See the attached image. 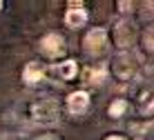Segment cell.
<instances>
[{
	"label": "cell",
	"mask_w": 154,
	"mask_h": 140,
	"mask_svg": "<svg viewBox=\"0 0 154 140\" xmlns=\"http://www.w3.org/2000/svg\"><path fill=\"white\" fill-rule=\"evenodd\" d=\"M139 67L141 60L134 51H121L107 62V73L121 85H132L139 76Z\"/></svg>",
	"instance_id": "1"
},
{
	"label": "cell",
	"mask_w": 154,
	"mask_h": 140,
	"mask_svg": "<svg viewBox=\"0 0 154 140\" xmlns=\"http://www.w3.org/2000/svg\"><path fill=\"white\" fill-rule=\"evenodd\" d=\"M27 118L31 122H36V125L51 127L60 118V105H58V100L49 98V96L34 98L27 102Z\"/></svg>",
	"instance_id": "2"
},
{
	"label": "cell",
	"mask_w": 154,
	"mask_h": 140,
	"mask_svg": "<svg viewBox=\"0 0 154 140\" xmlns=\"http://www.w3.org/2000/svg\"><path fill=\"white\" fill-rule=\"evenodd\" d=\"M136 38H139V27L132 18H121L119 22L112 27V36L109 42L114 45L116 51H132L136 47Z\"/></svg>",
	"instance_id": "3"
},
{
	"label": "cell",
	"mask_w": 154,
	"mask_h": 140,
	"mask_svg": "<svg viewBox=\"0 0 154 140\" xmlns=\"http://www.w3.org/2000/svg\"><path fill=\"white\" fill-rule=\"evenodd\" d=\"M83 51L89 56H103L109 49V31L105 27H92L83 34Z\"/></svg>",
	"instance_id": "4"
},
{
	"label": "cell",
	"mask_w": 154,
	"mask_h": 140,
	"mask_svg": "<svg viewBox=\"0 0 154 140\" xmlns=\"http://www.w3.org/2000/svg\"><path fill=\"white\" fill-rule=\"evenodd\" d=\"M38 51L40 56H45L47 60H63L67 53V40L63 38L60 34H56V31H49V34H45L42 38L38 40Z\"/></svg>",
	"instance_id": "5"
},
{
	"label": "cell",
	"mask_w": 154,
	"mask_h": 140,
	"mask_svg": "<svg viewBox=\"0 0 154 140\" xmlns=\"http://www.w3.org/2000/svg\"><path fill=\"white\" fill-rule=\"evenodd\" d=\"M130 87H132L130 96H132V100L139 102L141 116H145L147 120H150V118H152V107H154V102H152V85L143 82V80H134Z\"/></svg>",
	"instance_id": "6"
},
{
	"label": "cell",
	"mask_w": 154,
	"mask_h": 140,
	"mask_svg": "<svg viewBox=\"0 0 154 140\" xmlns=\"http://www.w3.org/2000/svg\"><path fill=\"white\" fill-rule=\"evenodd\" d=\"M89 107H92V96H89L85 89H74V91L67 94L65 109L69 111V116L81 118V116H85L89 111Z\"/></svg>",
	"instance_id": "7"
},
{
	"label": "cell",
	"mask_w": 154,
	"mask_h": 140,
	"mask_svg": "<svg viewBox=\"0 0 154 140\" xmlns=\"http://www.w3.org/2000/svg\"><path fill=\"white\" fill-rule=\"evenodd\" d=\"M89 20V11L85 7V2L81 0H69L67 2V11L63 16V22H65L69 29H81V27L87 25Z\"/></svg>",
	"instance_id": "8"
},
{
	"label": "cell",
	"mask_w": 154,
	"mask_h": 140,
	"mask_svg": "<svg viewBox=\"0 0 154 140\" xmlns=\"http://www.w3.org/2000/svg\"><path fill=\"white\" fill-rule=\"evenodd\" d=\"M78 60H74V58H63V60H58L56 64H51L49 71H47V76H51L54 80H60V82H69L78 76Z\"/></svg>",
	"instance_id": "9"
},
{
	"label": "cell",
	"mask_w": 154,
	"mask_h": 140,
	"mask_svg": "<svg viewBox=\"0 0 154 140\" xmlns=\"http://www.w3.org/2000/svg\"><path fill=\"white\" fill-rule=\"evenodd\" d=\"M20 78H23V82L27 85V87H38L40 82H45L47 69L42 67L38 60H29V62L23 67V73H20Z\"/></svg>",
	"instance_id": "10"
},
{
	"label": "cell",
	"mask_w": 154,
	"mask_h": 140,
	"mask_svg": "<svg viewBox=\"0 0 154 140\" xmlns=\"http://www.w3.org/2000/svg\"><path fill=\"white\" fill-rule=\"evenodd\" d=\"M107 62H94V64H87V67L81 71V78H83V85H103L107 80Z\"/></svg>",
	"instance_id": "11"
},
{
	"label": "cell",
	"mask_w": 154,
	"mask_h": 140,
	"mask_svg": "<svg viewBox=\"0 0 154 140\" xmlns=\"http://www.w3.org/2000/svg\"><path fill=\"white\" fill-rule=\"evenodd\" d=\"M136 45H139V53L136 58H147L152 60V53H154V31L152 27H145L143 31H139V38H136Z\"/></svg>",
	"instance_id": "12"
},
{
	"label": "cell",
	"mask_w": 154,
	"mask_h": 140,
	"mask_svg": "<svg viewBox=\"0 0 154 140\" xmlns=\"http://www.w3.org/2000/svg\"><path fill=\"white\" fill-rule=\"evenodd\" d=\"M130 114V100L127 98H114L112 102L107 105V116L112 120H121Z\"/></svg>",
	"instance_id": "13"
},
{
	"label": "cell",
	"mask_w": 154,
	"mask_h": 140,
	"mask_svg": "<svg viewBox=\"0 0 154 140\" xmlns=\"http://www.w3.org/2000/svg\"><path fill=\"white\" fill-rule=\"evenodd\" d=\"M116 7H119V11L123 13V16H127V18H130V13L134 11V7H136V2H132V0H119V2H116Z\"/></svg>",
	"instance_id": "14"
},
{
	"label": "cell",
	"mask_w": 154,
	"mask_h": 140,
	"mask_svg": "<svg viewBox=\"0 0 154 140\" xmlns=\"http://www.w3.org/2000/svg\"><path fill=\"white\" fill-rule=\"evenodd\" d=\"M103 140H130V136H125V133H119V131H114V133H107Z\"/></svg>",
	"instance_id": "15"
},
{
	"label": "cell",
	"mask_w": 154,
	"mask_h": 140,
	"mask_svg": "<svg viewBox=\"0 0 154 140\" xmlns=\"http://www.w3.org/2000/svg\"><path fill=\"white\" fill-rule=\"evenodd\" d=\"M34 140H60L56 136V133H40V136H36Z\"/></svg>",
	"instance_id": "16"
},
{
	"label": "cell",
	"mask_w": 154,
	"mask_h": 140,
	"mask_svg": "<svg viewBox=\"0 0 154 140\" xmlns=\"http://www.w3.org/2000/svg\"><path fill=\"white\" fill-rule=\"evenodd\" d=\"M0 140H25V138H20V136H14V133H7V136H2Z\"/></svg>",
	"instance_id": "17"
},
{
	"label": "cell",
	"mask_w": 154,
	"mask_h": 140,
	"mask_svg": "<svg viewBox=\"0 0 154 140\" xmlns=\"http://www.w3.org/2000/svg\"><path fill=\"white\" fill-rule=\"evenodd\" d=\"M2 9H5V2H2V0H0V11H2Z\"/></svg>",
	"instance_id": "18"
}]
</instances>
